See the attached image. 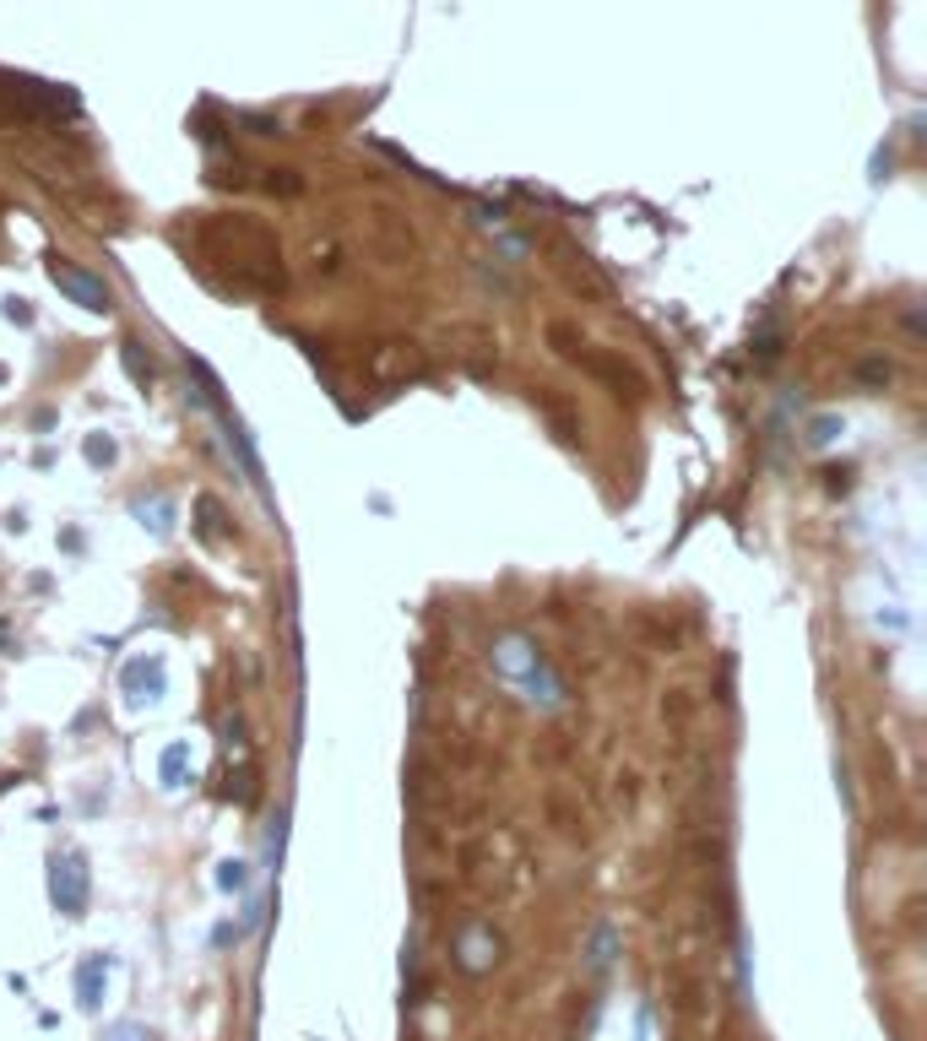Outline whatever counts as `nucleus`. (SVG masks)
<instances>
[{
	"mask_svg": "<svg viewBox=\"0 0 927 1041\" xmlns=\"http://www.w3.org/2000/svg\"><path fill=\"white\" fill-rule=\"evenodd\" d=\"M55 282H66V288L82 299V304H87V310H104V304H109V293H104L98 282H87L82 271H71V266H61V260H55Z\"/></svg>",
	"mask_w": 927,
	"mask_h": 1041,
	"instance_id": "nucleus-1",
	"label": "nucleus"
}]
</instances>
